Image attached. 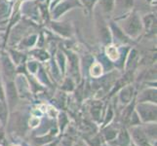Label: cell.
<instances>
[{"mask_svg":"<svg viewBox=\"0 0 157 146\" xmlns=\"http://www.w3.org/2000/svg\"><path fill=\"white\" fill-rule=\"evenodd\" d=\"M117 24L130 39H137L143 33L144 26L142 18L140 17L136 11H131L128 14L117 18Z\"/></svg>","mask_w":157,"mask_h":146,"instance_id":"1","label":"cell"},{"mask_svg":"<svg viewBox=\"0 0 157 146\" xmlns=\"http://www.w3.org/2000/svg\"><path fill=\"white\" fill-rule=\"evenodd\" d=\"M135 111L137 112L142 124L156 122V116H157L156 103H151V102H138L135 105Z\"/></svg>","mask_w":157,"mask_h":146,"instance_id":"2","label":"cell"},{"mask_svg":"<svg viewBox=\"0 0 157 146\" xmlns=\"http://www.w3.org/2000/svg\"><path fill=\"white\" fill-rule=\"evenodd\" d=\"M0 75L5 81H13L16 78V66L7 53H2L0 56Z\"/></svg>","mask_w":157,"mask_h":146,"instance_id":"3","label":"cell"},{"mask_svg":"<svg viewBox=\"0 0 157 146\" xmlns=\"http://www.w3.org/2000/svg\"><path fill=\"white\" fill-rule=\"evenodd\" d=\"M74 8H82V5L79 0H63L58 2L55 6L51 8V16L52 19L58 21L63 14Z\"/></svg>","mask_w":157,"mask_h":146,"instance_id":"4","label":"cell"},{"mask_svg":"<svg viewBox=\"0 0 157 146\" xmlns=\"http://www.w3.org/2000/svg\"><path fill=\"white\" fill-rule=\"evenodd\" d=\"M3 85L5 90V99H6V103L9 108V111H11L17 105L19 100V95H18L17 88H16L15 80L5 81V82H3Z\"/></svg>","mask_w":157,"mask_h":146,"instance_id":"5","label":"cell"},{"mask_svg":"<svg viewBox=\"0 0 157 146\" xmlns=\"http://www.w3.org/2000/svg\"><path fill=\"white\" fill-rule=\"evenodd\" d=\"M128 132L130 133L131 139H133V143L136 146H150V140L147 137L144 129L140 125L129 127Z\"/></svg>","mask_w":157,"mask_h":146,"instance_id":"6","label":"cell"},{"mask_svg":"<svg viewBox=\"0 0 157 146\" xmlns=\"http://www.w3.org/2000/svg\"><path fill=\"white\" fill-rule=\"evenodd\" d=\"M51 28L64 38H68L72 35V26L68 21H59L53 20L51 21Z\"/></svg>","mask_w":157,"mask_h":146,"instance_id":"7","label":"cell"},{"mask_svg":"<svg viewBox=\"0 0 157 146\" xmlns=\"http://www.w3.org/2000/svg\"><path fill=\"white\" fill-rule=\"evenodd\" d=\"M133 7L134 0H114V11L113 12H117V17L120 18L131 12Z\"/></svg>","mask_w":157,"mask_h":146,"instance_id":"8","label":"cell"},{"mask_svg":"<svg viewBox=\"0 0 157 146\" xmlns=\"http://www.w3.org/2000/svg\"><path fill=\"white\" fill-rule=\"evenodd\" d=\"M156 87H150L143 90L139 93L137 96V103L138 102H151L156 103Z\"/></svg>","mask_w":157,"mask_h":146,"instance_id":"9","label":"cell"},{"mask_svg":"<svg viewBox=\"0 0 157 146\" xmlns=\"http://www.w3.org/2000/svg\"><path fill=\"white\" fill-rule=\"evenodd\" d=\"M112 141L115 142L116 146H129L131 144V137L128 132V129L126 127H122L118 131V133L114 140Z\"/></svg>","mask_w":157,"mask_h":146,"instance_id":"10","label":"cell"},{"mask_svg":"<svg viewBox=\"0 0 157 146\" xmlns=\"http://www.w3.org/2000/svg\"><path fill=\"white\" fill-rule=\"evenodd\" d=\"M142 21L145 32L154 33V30H156V17L153 14H147L142 18Z\"/></svg>","mask_w":157,"mask_h":146,"instance_id":"11","label":"cell"},{"mask_svg":"<svg viewBox=\"0 0 157 146\" xmlns=\"http://www.w3.org/2000/svg\"><path fill=\"white\" fill-rule=\"evenodd\" d=\"M133 96H134V87L131 85H127L122 88L118 99L123 105H127L129 102H131Z\"/></svg>","mask_w":157,"mask_h":146,"instance_id":"12","label":"cell"},{"mask_svg":"<svg viewBox=\"0 0 157 146\" xmlns=\"http://www.w3.org/2000/svg\"><path fill=\"white\" fill-rule=\"evenodd\" d=\"M97 5L102 15H110L114 11V0H98Z\"/></svg>","mask_w":157,"mask_h":146,"instance_id":"13","label":"cell"},{"mask_svg":"<svg viewBox=\"0 0 157 146\" xmlns=\"http://www.w3.org/2000/svg\"><path fill=\"white\" fill-rule=\"evenodd\" d=\"M105 55L108 61H110L111 62H116L120 58V50L114 45L108 44L105 47Z\"/></svg>","mask_w":157,"mask_h":146,"instance_id":"14","label":"cell"},{"mask_svg":"<svg viewBox=\"0 0 157 146\" xmlns=\"http://www.w3.org/2000/svg\"><path fill=\"white\" fill-rule=\"evenodd\" d=\"M142 125H144L142 128L150 141H156V122L145 123L142 124Z\"/></svg>","mask_w":157,"mask_h":146,"instance_id":"15","label":"cell"},{"mask_svg":"<svg viewBox=\"0 0 157 146\" xmlns=\"http://www.w3.org/2000/svg\"><path fill=\"white\" fill-rule=\"evenodd\" d=\"M119 129H115L114 127H112L111 125H107L105 127L102 128V137L106 140V141L112 142V140H114Z\"/></svg>","mask_w":157,"mask_h":146,"instance_id":"16","label":"cell"},{"mask_svg":"<svg viewBox=\"0 0 157 146\" xmlns=\"http://www.w3.org/2000/svg\"><path fill=\"white\" fill-rule=\"evenodd\" d=\"M102 105L101 101H94L92 103V106L90 108V113L92 118L94 119L95 122H101V110Z\"/></svg>","mask_w":157,"mask_h":146,"instance_id":"17","label":"cell"},{"mask_svg":"<svg viewBox=\"0 0 157 146\" xmlns=\"http://www.w3.org/2000/svg\"><path fill=\"white\" fill-rule=\"evenodd\" d=\"M9 121V108L7 103L0 100V123L3 127H6Z\"/></svg>","mask_w":157,"mask_h":146,"instance_id":"18","label":"cell"},{"mask_svg":"<svg viewBox=\"0 0 157 146\" xmlns=\"http://www.w3.org/2000/svg\"><path fill=\"white\" fill-rule=\"evenodd\" d=\"M104 73V66H101V62L92 63L90 67V75L93 78H99Z\"/></svg>","mask_w":157,"mask_h":146,"instance_id":"19","label":"cell"},{"mask_svg":"<svg viewBox=\"0 0 157 146\" xmlns=\"http://www.w3.org/2000/svg\"><path fill=\"white\" fill-rule=\"evenodd\" d=\"M10 6L6 1H0V21L7 20L8 15H10Z\"/></svg>","mask_w":157,"mask_h":146,"instance_id":"20","label":"cell"},{"mask_svg":"<svg viewBox=\"0 0 157 146\" xmlns=\"http://www.w3.org/2000/svg\"><path fill=\"white\" fill-rule=\"evenodd\" d=\"M36 39H37V35H35V34L29 35L28 37H25V38H24L23 40H21L20 46H23L24 48H31L35 45Z\"/></svg>","mask_w":157,"mask_h":146,"instance_id":"21","label":"cell"},{"mask_svg":"<svg viewBox=\"0 0 157 146\" xmlns=\"http://www.w3.org/2000/svg\"><path fill=\"white\" fill-rule=\"evenodd\" d=\"M79 2L82 5V8L84 7L89 14H92L98 3V0H79Z\"/></svg>","mask_w":157,"mask_h":146,"instance_id":"22","label":"cell"},{"mask_svg":"<svg viewBox=\"0 0 157 146\" xmlns=\"http://www.w3.org/2000/svg\"><path fill=\"white\" fill-rule=\"evenodd\" d=\"M74 86H75V84H74L73 79L72 78H67L63 81L62 89L66 92H72L74 90Z\"/></svg>","mask_w":157,"mask_h":146,"instance_id":"23","label":"cell"},{"mask_svg":"<svg viewBox=\"0 0 157 146\" xmlns=\"http://www.w3.org/2000/svg\"><path fill=\"white\" fill-rule=\"evenodd\" d=\"M112 119H113V109H112V107L109 105V106H108V108H107L106 116L105 117V121H104V123H102L101 128H104V127H105L107 125H109Z\"/></svg>","mask_w":157,"mask_h":146,"instance_id":"24","label":"cell"},{"mask_svg":"<svg viewBox=\"0 0 157 146\" xmlns=\"http://www.w3.org/2000/svg\"><path fill=\"white\" fill-rule=\"evenodd\" d=\"M26 69H28L31 74H35L37 72V70H38V62L35 61L29 62L28 64H26Z\"/></svg>","mask_w":157,"mask_h":146,"instance_id":"25","label":"cell"},{"mask_svg":"<svg viewBox=\"0 0 157 146\" xmlns=\"http://www.w3.org/2000/svg\"><path fill=\"white\" fill-rule=\"evenodd\" d=\"M59 124H61V125H59V128H61V131L63 132V129L66 128L67 124L68 123V119H67V116L66 113L62 112L61 114L59 115Z\"/></svg>","mask_w":157,"mask_h":146,"instance_id":"26","label":"cell"},{"mask_svg":"<svg viewBox=\"0 0 157 146\" xmlns=\"http://www.w3.org/2000/svg\"><path fill=\"white\" fill-rule=\"evenodd\" d=\"M0 100L6 102V99H5V90H4V85L3 82L0 80Z\"/></svg>","mask_w":157,"mask_h":146,"instance_id":"27","label":"cell"},{"mask_svg":"<svg viewBox=\"0 0 157 146\" xmlns=\"http://www.w3.org/2000/svg\"><path fill=\"white\" fill-rule=\"evenodd\" d=\"M3 126H0V142H4L5 140V131Z\"/></svg>","mask_w":157,"mask_h":146,"instance_id":"28","label":"cell"},{"mask_svg":"<svg viewBox=\"0 0 157 146\" xmlns=\"http://www.w3.org/2000/svg\"><path fill=\"white\" fill-rule=\"evenodd\" d=\"M57 144H58V141H55V142H49V143H46V145H44V146H57Z\"/></svg>","mask_w":157,"mask_h":146,"instance_id":"29","label":"cell"},{"mask_svg":"<svg viewBox=\"0 0 157 146\" xmlns=\"http://www.w3.org/2000/svg\"><path fill=\"white\" fill-rule=\"evenodd\" d=\"M26 1H31V0H26Z\"/></svg>","mask_w":157,"mask_h":146,"instance_id":"30","label":"cell"},{"mask_svg":"<svg viewBox=\"0 0 157 146\" xmlns=\"http://www.w3.org/2000/svg\"><path fill=\"white\" fill-rule=\"evenodd\" d=\"M0 126H2V125H1V123H0Z\"/></svg>","mask_w":157,"mask_h":146,"instance_id":"31","label":"cell"},{"mask_svg":"<svg viewBox=\"0 0 157 146\" xmlns=\"http://www.w3.org/2000/svg\"><path fill=\"white\" fill-rule=\"evenodd\" d=\"M0 78H1V75H0Z\"/></svg>","mask_w":157,"mask_h":146,"instance_id":"32","label":"cell"}]
</instances>
